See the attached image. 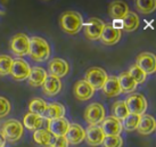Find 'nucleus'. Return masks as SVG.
Listing matches in <instances>:
<instances>
[{"mask_svg": "<svg viewBox=\"0 0 156 147\" xmlns=\"http://www.w3.org/2000/svg\"><path fill=\"white\" fill-rule=\"evenodd\" d=\"M13 62V58L8 55H0V75L4 77L10 74Z\"/></svg>", "mask_w": 156, "mask_h": 147, "instance_id": "2f4dec72", "label": "nucleus"}, {"mask_svg": "<svg viewBox=\"0 0 156 147\" xmlns=\"http://www.w3.org/2000/svg\"><path fill=\"white\" fill-rule=\"evenodd\" d=\"M62 89V81L61 79L56 78L54 75H47L42 84V90L44 94L47 96H55L59 94Z\"/></svg>", "mask_w": 156, "mask_h": 147, "instance_id": "a211bd4d", "label": "nucleus"}, {"mask_svg": "<svg viewBox=\"0 0 156 147\" xmlns=\"http://www.w3.org/2000/svg\"><path fill=\"white\" fill-rule=\"evenodd\" d=\"M5 145H6V140L2 137V134H0V147H5Z\"/></svg>", "mask_w": 156, "mask_h": 147, "instance_id": "e433bc0d", "label": "nucleus"}, {"mask_svg": "<svg viewBox=\"0 0 156 147\" xmlns=\"http://www.w3.org/2000/svg\"><path fill=\"white\" fill-rule=\"evenodd\" d=\"M124 102L130 114H136L141 117L147 109V100L140 94H131Z\"/></svg>", "mask_w": 156, "mask_h": 147, "instance_id": "39448f33", "label": "nucleus"}, {"mask_svg": "<svg viewBox=\"0 0 156 147\" xmlns=\"http://www.w3.org/2000/svg\"><path fill=\"white\" fill-rule=\"evenodd\" d=\"M30 47V38L25 33H17L10 40V50L16 56H25L29 55Z\"/></svg>", "mask_w": 156, "mask_h": 147, "instance_id": "423d86ee", "label": "nucleus"}, {"mask_svg": "<svg viewBox=\"0 0 156 147\" xmlns=\"http://www.w3.org/2000/svg\"><path fill=\"white\" fill-rule=\"evenodd\" d=\"M156 129V122L155 119L152 115H148V114H144L140 117V121L139 124L137 127V130L140 134L144 136H147V134H153Z\"/></svg>", "mask_w": 156, "mask_h": 147, "instance_id": "6ab92c4d", "label": "nucleus"}, {"mask_svg": "<svg viewBox=\"0 0 156 147\" xmlns=\"http://www.w3.org/2000/svg\"><path fill=\"white\" fill-rule=\"evenodd\" d=\"M29 55L35 62H44L50 56L49 43L40 37H32L30 39Z\"/></svg>", "mask_w": 156, "mask_h": 147, "instance_id": "f03ea898", "label": "nucleus"}, {"mask_svg": "<svg viewBox=\"0 0 156 147\" xmlns=\"http://www.w3.org/2000/svg\"><path fill=\"white\" fill-rule=\"evenodd\" d=\"M64 114H65V107L63 105L59 103H51L47 105V108L42 117L47 120H56L64 117Z\"/></svg>", "mask_w": 156, "mask_h": 147, "instance_id": "412c9836", "label": "nucleus"}, {"mask_svg": "<svg viewBox=\"0 0 156 147\" xmlns=\"http://www.w3.org/2000/svg\"><path fill=\"white\" fill-rule=\"evenodd\" d=\"M10 109H12V106H10L9 100L0 96V119L7 117L10 112Z\"/></svg>", "mask_w": 156, "mask_h": 147, "instance_id": "f704fd0d", "label": "nucleus"}, {"mask_svg": "<svg viewBox=\"0 0 156 147\" xmlns=\"http://www.w3.org/2000/svg\"><path fill=\"white\" fill-rule=\"evenodd\" d=\"M137 66L146 74H152L156 70L155 55L152 52H141L137 57Z\"/></svg>", "mask_w": 156, "mask_h": 147, "instance_id": "1a4fd4ad", "label": "nucleus"}, {"mask_svg": "<svg viewBox=\"0 0 156 147\" xmlns=\"http://www.w3.org/2000/svg\"><path fill=\"white\" fill-rule=\"evenodd\" d=\"M69 127V122L65 117L56 119V120H48V129L54 137H63L65 136Z\"/></svg>", "mask_w": 156, "mask_h": 147, "instance_id": "f8f14e48", "label": "nucleus"}, {"mask_svg": "<svg viewBox=\"0 0 156 147\" xmlns=\"http://www.w3.org/2000/svg\"><path fill=\"white\" fill-rule=\"evenodd\" d=\"M49 147H69V142L66 140L65 136H63V137H54L52 136L51 143Z\"/></svg>", "mask_w": 156, "mask_h": 147, "instance_id": "c9c22d12", "label": "nucleus"}, {"mask_svg": "<svg viewBox=\"0 0 156 147\" xmlns=\"http://www.w3.org/2000/svg\"><path fill=\"white\" fill-rule=\"evenodd\" d=\"M129 13V7L124 1H113L109 5V15L114 20H123Z\"/></svg>", "mask_w": 156, "mask_h": 147, "instance_id": "aec40b11", "label": "nucleus"}, {"mask_svg": "<svg viewBox=\"0 0 156 147\" xmlns=\"http://www.w3.org/2000/svg\"><path fill=\"white\" fill-rule=\"evenodd\" d=\"M69 63L62 58H54L49 63V72L50 75H54L56 78H63L69 73Z\"/></svg>", "mask_w": 156, "mask_h": 147, "instance_id": "dca6fc26", "label": "nucleus"}, {"mask_svg": "<svg viewBox=\"0 0 156 147\" xmlns=\"http://www.w3.org/2000/svg\"><path fill=\"white\" fill-rule=\"evenodd\" d=\"M23 132H24V129H23L22 123L17 120L10 119L4 123L0 134H2L5 140L10 142V143H15L22 138Z\"/></svg>", "mask_w": 156, "mask_h": 147, "instance_id": "7ed1b4c3", "label": "nucleus"}, {"mask_svg": "<svg viewBox=\"0 0 156 147\" xmlns=\"http://www.w3.org/2000/svg\"><path fill=\"white\" fill-rule=\"evenodd\" d=\"M94 94H95V90L89 86V83L86 80H80L74 86V96L76 97V99L81 102L90 99Z\"/></svg>", "mask_w": 156, "mask_h": 147, "instance_id": "f3484780", "label": "nucleus"}, {"mask_svg": "<svg viewBox=\"0 0 156 147\" xmlns=\"http://www.w3.org/2000/svg\"><path fill=\"white\" fill-rule=\"evenodd\" d=\"M100 128H101L105 136H120V134L123 130L122 122L119 121L114 117H105L104 121L101 122Z\"/></svg>", "mask_w": 156, "mask_h": 147, "instance_id": "ddd939ff", "label": "nucleus"}, {"mask_svg": "<svg viewBox=\"0 0 156 147\" xmlns=\"http://www.w3.org/2000/svg\"><path fill=\"white\" fill-rule=\"evenodd\" d=\"M30 72H31L30 65H29L27 62L24 61V59L18 58V59L13 62L10 75L13 77L14 80H16V81H23V80L29 78Z\"/></svg>", "mask_w": 156, "mask_h": 147, "instance_id": "9d476101", "label": "nucleus"}, {"mask_svg": "<svg viewBox=\"0 0 156 147\" xmlns=\"http://www.w3.org/2000/svg\"><path fill=\"white\" fill-rule=\"evenodd\" d=\"M117 80H119V84H120L121 91L124 92V94H131V92L136 90V88H137L136 81L131 78V75L128 73V72H122V73L117 77Z\"/></svg>", "mask_w": 156, "mask_h": 147, "instance_id": "4be33fe9", "label": "nucleus"}, {"mask_svg": "<svg viewBox=\"0 0 156 147\" xmlns=\"http://www.w3.org/2000/svg\"><path fill=\"white\" fill-rule=\"evenodd\" d=\"M33 139H34L35 143L40 145V146L49 147L50 143H51L52 134L46 129H38L35 130L34 134H33Z\"/></svg>", "mask_w": 156, "mask_h": 147, "instance_id": "bb28decb", "label": "nucleus"}, {"mask_svg": "<svg viewBox=\"0 0 156 147\" xmlns=\"http://www.w3.org/2000/svg\"><path fill=\"white\" fill-rule=\"evenodd\" d=\"M121 35L122 31L120 27H115L112 24H108V25H105L101 37H100V40L104 45L112 46V45H115L116 42L120 41Z\"/></svg>", "mask_w": 156, "mask_h": 147, "instance_id": "9b49d317", "label": "nucleus"}, {"mask_svg": "<svg viewBox=\"0 0 156 147\" xmlns=\"http://www.w3.org/2000/svg\"><path fill=\"white\" fill-rule=\"evenodd\" d=\"M113 115L115 119H117L119 121H123L128 115H129V111L126 108V102L124 100H117L113 105Z\"/></svg>", "mask_w": 156, "mask_h": 147, "instance_id": "cd10ccee", "label": "nucleus"}, {"mask_svg": "<svg viewBox=\"0 0 156 147\" xmlns=\"http://www.w3.org/2000/svg\"><path fill=\"white\" fill-rule=\"evenodd\" d=\"M47 72L46 70H44L42 67H33L31 69L30 75H29V84H31L32 87H40L42 86L44 82V80L47 78Z\"/></svg>", "mask_w": 156, "mask_h": 147, "instance_id": "5701e85b", "label": "nucleus"}, {"mask_svg": "<svg viewBox=\"0 0 156 147\" xmlns=\"http://www.w3.org/2000/svg\"><path fill=\"white\" fill-rule=\"evenodd\" d=\"M65 138L69 142V144H72V145L80 144L86 138V130L78 123H72V124H69V130L65 134Z\"/></svg>", "mask_w": 156, "mask_h": 147, "instance_id": "4468645a", "label": "nucleus"}, {"mask_svg": "<svg viewBox=\"0 0 156 147\" xmlns=\"http://www.w3.org/2000/svg\"><path fill=\"white\" fill-rule=\"evenodd\" d=\"M139 16L136 13L129 12L126 14V16L122 20V26L123 30L126 32H133L139 27Z\"/></svg>", "mask_w": 156, "mask_h": 147, "instance_id": "393cba45", "label": "nucleus"}, {"mask_svg": "<svg viewBox=\"0 0 156 147\" xmlns=\"http://www.w3.org/2000/svg\"><path fill=\"white\" fill-rule=\"evenodd\" d=\"M62 30L69 34H76L83 26V18L78 12H65L59 18Z\"/></svg>", "mask_w": 156, "mask_h": 147, "instance_id": "f257e3e1", "label": "nucleus"}, {"mask_svg": "<svg viewBox=\"0 0 156 147\" xmlns=\"http://www.w3.org/2000/svg\"><path fill=\"white\" fill-rule=\"evenodd\" d=\"M136 6L140 13L143 14H151L153 13L156 8L155 0H137Z\"/></svg>", "mask_w": 156, "mask_h": 147, "instance_id": "7c9ffc66", "label": "nucleus"}, {"mask_svg": "<svg viewBox=\"0 0 156 147\" xmlns=\"http://www.w3.org/2000/svg\"><path fill=\"white\" fill-rule=\"evenodd\" d=\"M128 73L130 74L131 78H132L134 80V81H136V83H137V84L145 82V80H146V77H147V75L144 73L143 71L139 69V67L136 64L131 66Z\"/></svg>", "mask_w": 156, "mask_h": 147, "instance_id": "72a5a7b5", "label": "nucleus"}, {"mask_svg": "<svg viewBox=\"0 0 156 147\" xmlns=\"http://www.w3.org/2000/svg\"><path fill=\"white\" fill-rule=\"evenodd\" d=\"M103 147H122L123 146V139L121 136H105Z\"/></svg>", "mask_w": 156, "mask_h": 147, "instance_id": "473e14b6", "label": "nucleus"}, {"mask_svg": "<svg viewBox=\"0 0 156 147\" xmlns=\"http://www.w3.org/2000/svg\"><path fill=\"white\" fill-rule=\"evenodd\" d=\"M105 108L100 104H90L84 111V119L90 126H98L104 121L105 119Z\"/></svg>", "mask_w": 156, "mask_h": 147, "instance_id": "0eeeda50", "label": "nucleus"}, {"mask_svg": "<svg viewBox=\"0 0 156 147\" xmlns=\"http://www.w3.org/2000/svg\"><path fill=\"white\" fill-rule=\"evenodd\" d=\"M47 103L41 98H33L29 104V109H30V113L42 117L44 111L47 108Z\"/></svg>", "mask_w": 156, "mask_h": 147, "instance_id": "c85d7f7f", "label": "nucleus"}, {"mask_svg": "<svg viewBox=\"0 0 156 147\" xmlns=\"http://www.w3.org/2000/svg\"><path fill=\"white\" fill-rule=\"evenodd\" d=\"M23 124L26 129L29 130H38L42 126V117L39 115H35L32 113H26L23 119Z\"/></svg>", "mask_w": 156, "mask_h": 147, "instance_id": "a878e982", "label": "nucleus"}, {"mask_svg": "<svg viewBox=\"0 0 156 147\" xmlns=\"http://www.w3.org/2000/svg\"><path fill=\"white\" fill-rule=\"evenodd\" d=\"M139 121H140V115H136V114H130L129 113V115L123 120L122 128H123V130H126V131L137 130Z\"/></svg>", "mask_w": 156, "mask_h": 147, "instance_id": "c756f323", "label": "nucleus"}, {"mask_svg": "<svg viewBox=\"0 0 156 147\" xmlns=\"http://www.w3.org/2000/svg\"><path fill=\"white\" fill-rule=\"evenodd\" d=\"M105 24L101 20L96 17L90 18L84 25V37L92 41L100 39Z\"/></svg>", "mask_w": 156, "mask_h": 147, "instance_id": "6e6552de", "label": "nucleus"}, {"mask_svg": "<svg viewBox=\"0 0 156 147\" xmlns=\"http://www.w3.org/2000/svg\"><path fill=\"white\" fill-rule=\"evenodd\" d=\"M107 79H108V75L106 73V71L100 67H91L87 71L84 80L89 83V86L94 90H98L103 88Z\"/></svg>", "mask_w": 156, "mask_h": 147, "instance_id": "20e7f679", "label": "nucleus"}, {"mask_svg": "<svg viewBox=\"0 0 156 147\" xmlns=\"http://www.w3.org/2000/svg\"><path fill=\"white\" fill-rule=\"evenodd\" d=\"M105 134L100 126H89L86 130V142L90 146H99L103 144Z\"/></svg>", "mask_w": 156, "mask_h": 147, "instance_id": "2eb2a0df", "label": "nucleus"}, {"mask_svg": "<svg viewBox=\"0 0 156 147\" xmlns=\"http://www.w3.org/2000/svg\"><path fill=\"white\" fill-rule=\"evenodd\" d=\"M103 91L107 97H115L122 94L120 84H119V80L116 77H111L106 80L105 84L103 86Z\"/></svg>", "mask_w": 156, "mask_h": 147, "instance_id": "b1692460", "label": "nucleus"}]
</instances>
